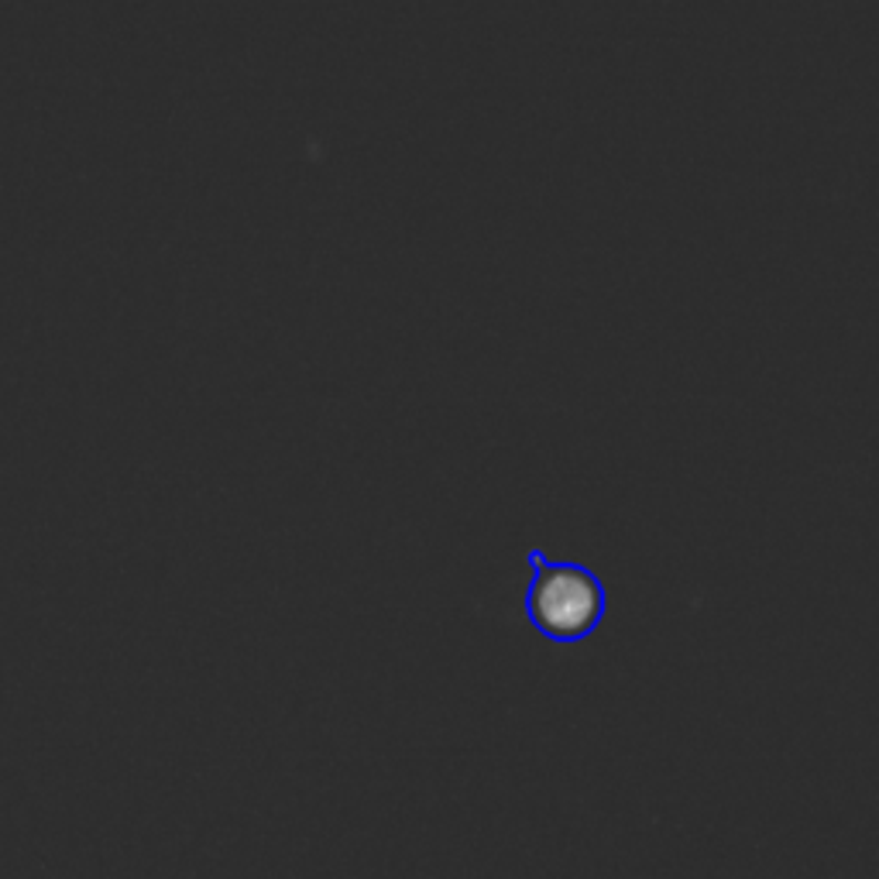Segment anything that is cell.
I'll return each mask as SVG.
<instances>
[{
	"label": "cell",
	"mask_w": 879,
	"mask_h": 879,
	"mask_svg": "<svg viewBox=\"0 0 879 879\" xmlns=\"http://www.w3.org/2000/svg\"><path fill=\"white\" fill-rule=\"evenodd\" d=\"M536 598V615L543 626L550 622H571V618H587L591 615V594L584 591V574L581 571H547L543 581L532 591Z\"/></svg>",
	"instance_id": "1"
}]
</instances>
